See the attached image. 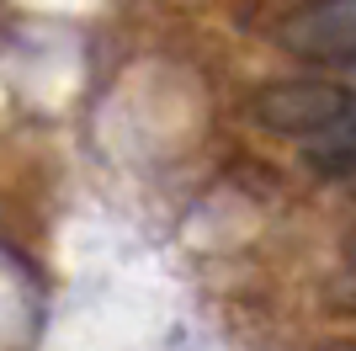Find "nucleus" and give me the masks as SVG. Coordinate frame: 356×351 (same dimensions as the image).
I'll return each mask as SVG.
<instances>
[{
	"label": "nucleus",
	"mask_w": 356,
	"mask_h": 351,
	"mask_svg": "<svg viewBox=\"0 0 356 351\" xmlns=\"http://www.w3.org/2000/svg\"><path fill=\"white\" fill-rule=\"evenodd\" d=\"M335 64H341V75H346V80H351V86H356V48H351V54H346V58H335ZM346 80H341V86H346Z\"/></svg>",
	"instance_id": "7ed1b4c3"
},
{
	"label": "nucleus",
	"mask_w": 356,
	"mask_h": 351,
	"mask_svg": "<svg viewBox=\"0 0 356 351\" xmlns=\"http://www.w3.org/2000/svg\"><path fill=\"white\" fill-rule=\"evenodd\" d=\"M282 48L303 58H346L356 48V0H309L282 22Z\"/></svg>",
	"instance_id": "f03ea898"
},
{
	"label": "nucleus",
	"mask_w": 356,
	"mask_h": 351,
	"mask_svg": "<svg viewBox=\"0 0 356 351\" xmlns=\"http://www.w3.org/2000/svg\"><path fill=\"white\" fill-rule=\"evenodd\" d=\"M346 245H351V256H356V229H351V240H346Z\"/></svg>",
	"instance_id": "20e7f679"
},
{
	"label": "nucleus",
	"mask_w": 356,
	"mask_h": 351,
	"mask_svg": "<svg viewBox=\"0 0 356 351\" xmlns=\"http://www.w3.org/2000/svg\"><path fill=\"white\" fill-rule=\"evenodd\" d=\"M346 107H351V86H341V80H277V86L255 91L250 117L271 133L314 139V133H325Z\"/></svg>",
	"instance_id": "f257e3e1"
}]
</instances>
